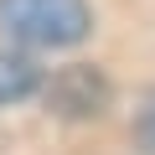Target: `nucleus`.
<instances>
[{"label": "nucleus", "mask_w": 155, "mask_h": 155, "mask_svg": "<svg viewBox=\"0 0 155 155\" xmlns=\"http://www.w3.org/2000/svg\"><path fill=\"white\" fill-rule=\"evenodd\" d=\"M47 104L57 114H72V119L104 114L109 109V83H104L93 67H62L52 83H47Z\"/></svg>", "instance_id": "f03ea898"}, {"label": "nucleus", "mask_w": 155, "mask_h": 155, "mask_svg": "<svg viewBox=\"0 0 155 155\" xmlns=\"http://www.w3.org/2000/svg\"><path fill=\"white\" fill-rule=\"evenodd\" d=\"M88 26V0H0V31L21 47H78Z\"/></svg>", "instance_id": "f257e3e1"}, {"label": "nucleus", "mask_w": 155, "mask_h": 155, "mask_svg": "<svg viewBox=\"0 0 155 155\" xmlns=\"http://www.w3.org/2000/svg\"><path fill=\"white\" fill-rule=\"evenodd\" d=\"M36 88H41L36 62L21 57V52H0V104H21V98H31Z\"/></svg>", "instance_id": "7ed1b4c3"}, {"label": "nucleus", "mask_w": 155, "mask_h": 155, "mask_svg": "<svg viewBox=\"0 0 155 155\" xmlns=\"http://www.w3.org/2000/svg\"><path fill=\"white\" fill-rule=\"evenodd\" d=\"M134 145H140V155H155V98L140 109V119H134Z\"/></svg>", "instance_id": "20e7f679"}]
</instances>
